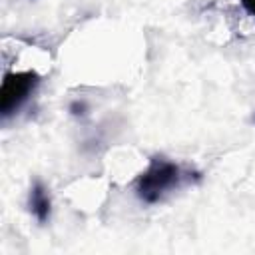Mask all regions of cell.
Here are the masks:
<instances>
[{
  "label": "cell",
  "mask_w": 255,
  "mask_h": 255,
  "mask_svg": "<svg viewBox=\"0 0 255 255\" xmlns=\"http://www.w3.org/2000/svg\"><path fill=\"white\" fill-rule=\"evenodd\" d=\"M185 183H191L189 169H183L179 163L163 155H155L135 179V195L143 203L151 205L165 199L169 193L177 191Z\"/></svg>",
  "instance_id": "obj_1"
},
{
  "label": "cell",
  "mask_w": 255,
  "mask_h": 255,
  "mask_svg": "<svg viewBox=\"0 0 255 255\" xmlns=\"http://www.w3.org/2000/svg\"><path fill=\"white\" fill-rule=\"evenodd\" d=\"M40 86V76L32 70L26 72H10L2 80L0 90V116L6 122L10 116L18 114V110L34 96Z\"/></svg>",
  "instance_id": "obj_2"
},
{
  "label": "cell",
  "mask_w": 255,
  "mask_h": 255,
  "mask_svg": "<svg viewBox=\"0 0 255 255\" xmlns=\"http://www.w3.org/2000/svg\"><path fill=\"white\" fill-rule=\"evenodd\" d=\"M28 207H30L32 215H34L40 223H48V221H50V215H52V199H50V193H48V189L44 187V183L36 181V183L30 187V193H28Z\"/></svg>",
  "instance_id": "obj_3"
},
{
  "label": "cell",
  "mask_w": 255,
  "mask_h": 255,
  "mask_svg": "<svg viewBox=\"0 0 255 255\" xmlns=\"http://www.w3.org/2000/svg\"><path fill=\"white\" fill-rule=\"evenodd\" d=\"M239 4H241V8L255 20V0H239Z\"/></svg>",
  "instance_id": "obj_4"
}]
</instances>
